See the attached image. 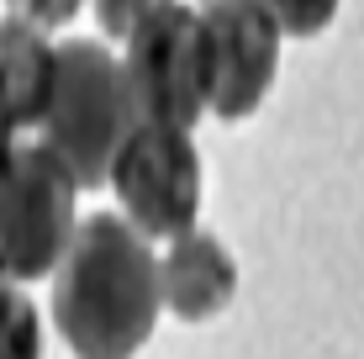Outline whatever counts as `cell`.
<instances>
[{
    "mask_svg": "<svg viewBox=\"0 0 364 359\" xmlns=\"http://www.w3.org/2000/svg\"><path fill=\"white\" fill-rule=\"evenodd\" d=\"M53 317L74 359H132L159 323V264L148 238L111 212L85 217L58 259Z\"/></svg>",
    "mask_w": 364,
    "mask_h": 359,
    "instance_id": "1",
    "label": "cell"
},
{
    "mask_svg": "<svg viewBox=\"0 0 364 359\" xmlns=\"http://www.w3.org/2000/svg\"><path fill=\"white\" fill-rule=\"evenodd\" d=\"M137 127L122 64L90 37L53 48V95L43 111V148L69 169L80 191H95L106 180L122 138Z\"/></svg>",
    "mask_w": 364,
    "mask_h": 359,
    "instance_id": "2",
    "label": "cell"
},
{
    "mask_svg": "<svg viewBox=\"0 0 364 359\" xmlns=\"http://www.w3.org/2000/svg\"><path fill=\"white\" fill-rule=\"evenodd\" d=\"M80 185L48 148H11L0 159V286L58 269L74 238Z\"/></svg>",
    "mask_w": 364,
    "mask_h": 359,
    "instance_id": "3",
    "label": "cell"
},
{
    "mask_svg": "<svg viewBox=\"0 0 364 359\" xmlns=\"http://www.w3.org/2000/svg\"><path fill=\"white\" fill-rule=\"evenodd\" d=\"M132 117L148 127L191 132V122L206 111V53H200V16L185 6H164L127 32L122 58Z\"/></svg>",
    "mask_w": 364,
    "mask_h": 359,
    "instance_id": "4",
    "label": "cell"
},
{
    "mask_svg": "<svg viewBox=\"0 0 364 359\" xmlns=\"http://www.w3.org/2000/svg\"><path fill=\"white\" fill-rule=\"evenodd\" d=\"M106 180L137 238H180L200 217V154L174 127H137L122 138Z\"/></svg>",
    "mask_w": 364,
    "mask_h": 359,
    "instance_id": "5",
    "label": "cell"
},
{
    "mask_svg": "<svg viewBox=\"0 0 364 359\" xmlns=\"http://www.w3.org/2000/svg\"><path fill=\"white\" fill-rule=\"evenodd\" d=\"M206 53V106L222 122L254 117L280 64V27L259 0H211L200 16Z\"/></svg>",
    "mask_w": 364,
    "mask_h": 359,
    "instance_id": "6",
    "label": "cell"
},
{
    "mask_svg": "<svg viewBox=\"0 0 364 359\" xmlns=\"http://www.w3.org/2000/svg\"><path fill=\"white\" fill-rule=\"evenodd\" d=\"M232 291H237V264L211 232L191 227L169 238V254L159 264V301H169L174 317L206 323L232 301Z\"/></svg>",
    "mask_w": 364,
    "mask_h": 359,
    "instance_id": "7",
    "label": "cell"
},
{
    "mask_svg": "<svg viewBox=\"0 0 364 359\" xmlns=\"http://www.w3.org/2000/svg\"><path fill=\"white\" fill-rule=\"evenodd\" d=\"M0 85L16 127H43L48 95H53V48L27 21H0Z\"/></svg>",
    "mask_w": 364,
    "mask_h": 359,
    "instance_id": "8",
    "label": "cell"
},
{
    "mask_svg": "<svg viewBox=\"0 0 364 359\" xmlns=\"http://www.w3.org/2000/svg\"><path fill=\"white\" fill-rule=\"evenodd\" d=\"M0 359H43L37 306L16 286H0Z\"/></svg>",
    "mask_w": 364,
    "mask_h": 359,
    "instance_id": "9",
    "label": "cell"
},
{
    "mask_svg": "<svg viewBox=\"0 0 364 359\" xmlns=\"http://www.w3.org/2000/svg\"><path fill=\"white\" fill-rule=\"evenodd\" d=\"M280 37H317L338 16V0H259Z\"/></svg>",
    "mask_w": 364,
    "mask_h": 359,
    "instance_id": "10",
    "label": "cell"
},
{
    "mask_svg": "<svg viewBox=\"0 0 364 359\" xmlns=\"http://www.w3.org/2000/svg\"><path fill=\"white\" fill-rule=\"evenodd\" d=\"M174 6V0H95V16H100V32L111 37H127L137 21H148L154 11Z\"/></svg>",
    "mask_w": 364,
    "mask_h": 359,
    "instance_id": "11",
    "label": "cell"
},
{
    "mask_svg": "<svg viewBox=\"0 0 364 359\" xmlns=\"http://www.w3.org/2000/svg\"><path fill=\"white\" fill-rule=\"evenodd\" d=\"M6 6H11V21H27V27L48 32V27L74 21V11H80L85 0H6Z\"/></svg>",
    "mask_w": 364,
    "mask_h": 359,
    "instance_id": "12",
    "label": "cell"
},
{
    "mask_svg": "<svg viewBox=\"0 0 364 359\" xmlns=\"http://www.w3.org/2000/svg\"><path fill=\"white\" fill-rule=\"evenodd\" d=\"M11 132H16V117H11V101H6V85H0V159L11 154Z\"/></svg>",
    "mask_w": 364,
    "mask_h": 359,
    "instance_id": "13",
    "label": "cell"
}]
</instances>
